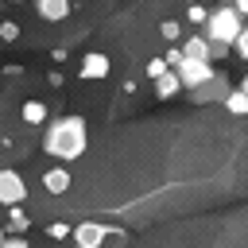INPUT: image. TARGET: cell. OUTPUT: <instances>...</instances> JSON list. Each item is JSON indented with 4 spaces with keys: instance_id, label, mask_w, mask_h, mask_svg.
Here are the masks:
<instances>
[{
    "instance_id": "6da1fadb",
    "label": "cell",
    "mask_w": 248,
    "mask_h": 248,
    "mask_svg": "<svg viewBox=\"0 0 248 248\" xmlns=\"http://www.w3.org/2000/svg\"><path fill=\"white\" fill-rule=\"evenodd\" d=\"M85 143H89V132H85V120H81V116H58V120H50L46 132H43V151L54 155L62 167L74 163V159H81Z\"/></svg>"
},
{
    "instance_id": "7a4b0ae2",
    "label": "cell",
    "mask_w": 248,
    "mask_h": 248,
    "mask_svg": "<svg viewBox=\"0 0 248 248\" xmlns=\"http://www.w3.org/2000/svg\"><path fill=\"white\" fill-rule=\"evenodd\" d=\"M240 31H244V19L232 12V4H229V8H209V19H205V27H202V35H205L209 43H221V46H229V50H232V43H236Z\"/></svg>"
},
{
    "instance_id": "3957f363",
    "label": "cell",
    "mask_w": 248,
    "mask_h": 248,
    "mask_svg": "<svg viewBox=\"0 0 248 248\" xmlns=\"http://www.w3.org/2000/svg\"><path fill=\"white\" fill-rule=\"evenodd\" d=\"M229 93H232V81H229V74H225V70H217V74H213V78H209L205 85L190 89L186 97H190L194 105H209V101H225Z\"/></svg>"
},
{
    "instance_id": "277c9868",
    "label": "cell",
    "mask_w": 248,
    "mask_h": 248,
    "mask_svg": "<svg viewBox=\"0 0 248 248\" xmlns=\"http://www.w3.org/2000/svg\"><path fill=\"white\" fill-rule=\"evenodd\" d=\"M23 198H27V186H23V178H19L16 170L0 167V205H8V209H19V205H23Z\"/></svg>"
},
{
    "instance_id": "5b68a950",
    "label": "cell",
    "mask_w": 248,
    "mask_h": 248,
    "mask_svg": "<svg viewBox=\"0 0 248 248\" xmlns=\"http://www.w3.org/2000/svg\"><path fill=\"white\" fill-rule=\"evenodd\" d=\"M178 50H182V58H186V62H209V66H213V43H209L202 31L186 35V39L178 43Z\"/></svg>"
},
{
    "instance_id": "8992f818",
    "label": "cell",
    "mask_w": 248,
    "mask_h": 248,
    "mask_svg": "<svg viewBox=\"0 0 248 248\" xmlns=\"http://www.w3.org/2000/svg\"><path fill=\"white\" fill-rule=\"evenodd\" d=\"M174 74H178V81H182V89L190 93V89H198V85H205V81H209V78H213L217 70H213L209 62H186V58H182V66H178Z\"/></svg>"
},
{
    "instance_id": "52a82bcc",
    "label": "cell",
    "mask_w": 248,
    "mask_h": 248,
    "mask_svg": "<svg viewBox=\"0 0 248 248\" xmlns=\"http://www.w3.org/2000/svg\"><path fill=\"white\" fill-rule=\"evenodd\" d=\"M108 70H112L108 54H101V50H89V54L81 58V66H78V78H85V81H101V78H108Z\"/></svg>"
},
{
    "instance_id": "ba28073f",
    "label": "cell",
    "mask_w": 248,
    "mask_h": 248,
    "mask_svg": "<svg viewBox=\"0 0 248 248\" xmlns=\"http://www.w3.org/2000/svg\"><path fill=\"white\" fill-rule=\"evenodd\" d=\"M105 236H108V229L97 225V221H81V225L74 229V244H78V248H101Z\"/></svg>"
},
{
    "instance_id": "9c48e42d",
    "label": "cell",
    "mask_w": 248,
    "mask_h": 248,
    "mask_svg": "<svg viewBox=\"0 0 248 248\" xmlns=\"http://www.w3.org/2000/svg\"><path fill=\"white\" fill-rule=\"evenodd\" d=\"M70 182H74V178H70V170H66L62 163H58V167H50V170L43 174V186H46V194H66V190H70Z\"/></svg>"
},
{
    "instance_id": "30bf717a",
    "label": "cell",
    "mask_w": 248,
    "mask_h": 248,
    "mask_svg": "<svg viewBox=\"0 0 248 248\" xmlns=\"http://www.w3.org/2000/svg\"><path fill=\"white\" fill-rule=\"evenodd\" d=\"M35 12H39L43 19H50V23H54V19H66V16H70V0H39V4H35Z\"/></svg>"
},
{
    "instance_id": "8fae6325",
    "label": "cell",
    "mask_w": 248,
    "mask_h": 248,
    "mask_svg": "<svg viewBox=\"0 0 248 248\" xmlns=\"http://www.w3.org/2000/svg\"><path fill=\"white\" fill-rule=\"evenodd\" d=\"M178 93H182V81H178L174 70H167V74L155 81V97H159V101H170V97H178Z\"/></svg>"
},
{
    "instance_id": "7c38bea8",
    "label": "cell",
    "mask_w": 248,
    "mask_h": 248,
    "mask_svg": "<svg viewBox=\"0 0 248 248\" xmlns=\"http://www.w3.org/2000/svg\"><path fill=\"white\" fill-rule=\"evenodd\" d=\"M19 116H23V124H46V105L43 101H23V108H19Z\"/></svg>"
},
{
    "instance_id": "4fadbf2b",
    "label": "cell",
    "mask_w": 248,
    "mask_h": 248,
    "mask_svg": "<svg viewBox=\"0 0 248 248\" xmlns=\"http://www.w3.org/2000/svg\"><path fill=\"white\" fill-rule=\"evenodd\" d=\"M225 108H229L232 116H248V93H244V89H232V93L225 97Z\"/></svg>"
},
{
    "instance_id": "5bb4252c",
    "label": "cell",
    "mask_w": 248,
    "mask_h": 248,
    "mask_svg": "<svg viewBox=\"0 0 248 248\" xmlns=\"http://www.w3.org/2000/svg\"><path fill=\"white\" fill-rule=\"evenodd\" d=\"M159 35H163L170 46H178V39H182V27H178L174 19H163V23H159Z\"/></svg>"
},
{
    "instance_id": "9a60e30c",
    "label": "cell",
    "mask_w": 248,
    "mask_h": 248,
    "mask_svg": "<svg viewBox=\"0 0 248 248\" xmlns=\"http://www.w3.org/2000/svg\"><path fill=\"white\" fill-rule=\"evenodd\" d=\"M8 229H12V232H27V229H31V217H27L23 209H12V213H8Z\"/></svg>"
},
{
    "instance_id": "2e32d148",
    "label": "cell",
    "mask_w": 248,
    "mask_h": 248,
    "mask_svg": "<svg viewBox=\"0 0 248 248\" xmlns=\"http://www.w3.org/2000/svg\"><path fill=\"white\" fill-rule=\"evenodd\" d=\"M143 70H147V78H151V81H159V78H163V74H167L170 66H167V58H151V62H147Z\"/></svg>"
},
{
    "instance_id": "e0dca14e",
    "label": "cell",
    "mask_w": 248,
    "mask_h": 248,
    "mask_svg": "<svg viewBox=\"0 0 248 248\" xmlns=\"http://www.w3.org/2000/svg\"><path fill=\"white\" fill-rule=\"evenodd\" d=\"M186 19H190L194 27H205V19H209V8H202V4H194V8L186 12Z\"/></svg>"
},
{
    "instance_id": "ac0fdd59",
    "label": "cell",
    "mask_w": 248,
    "mask_h": 248,
    "mask_svg": "<svg viewBox=\"0 0 248 248\" xmlns=\"http://www.w3.org/2000/svg\"><path fill=\"white\" fill-rule=\"evenodd\" d=\"M70 232H74V229H70L66 221H54V225H46V236H50V240H66Z\"/></svg>"
},
{
    "instance_id": "d6986e66",
    "label": "cell",
    "mask_w": 248,
    "mask_h": 248,
    "mask_svg": "<svg viewBox=\"0 0 248 248\" xmlns=\"http://www.w3.org/2000/svg\"><path fill=\"white\" fill-rule=\"evenodd\" d=\"M0 39H4V43H16V39H19V23L4 19V23H0Z\"/></svg>"
},
{
    "instance_id": "ffe728a7",
    "label": "cell",
    "mask_w": 248,
    "mask_h": 248,
    "mask_svg": "<svg viewBox=\"0 0 248 248\" xmlns=\"http://www.w3.org/2000/svg\"><path fill=\"white\" fill-rule=\"evenodd\" d=\"M232 50H236V54H240V58L248 62V23H244V31L236 35V43H232Z\"/></svg>"
},
{
    "instance_id": "44dd1931",
    "label": "cell",
    "mask_w": 248,
    "mask_h": 248,
    "mask_svg": "<svg viewBox=\"0 0 248 248\" xmlns=\"http://www.w3.org/2000/svg\"><path fill=\"white\" fill-rule=\"evenodd\" d=\"M167 66H170V70H178V66H182V50H178V46H170V50H167Z\"/></svg>"
},
{
    "instance_id": "7402d4cb",
    "label": "cell",
    "mask_w": 248,
    "mask_h": 248,
    "mask_svg": "<svg viewBox=\"0 0 248 248\" xmlns=\"http://www.w3.org/2000/svg\"><path fill=\"white\" fill-rule=\"evenodd\" d=\"M0 248H31V244H27V240H19V236H8Z\"/></svg>"
},
{
    "instance_id": "603a6c76",
    "label": "cell",
    "mask_w": 248,
    "mask_h": 248,
    "mask_svg": "<svg viewBox=\"0 0 248 248\" xmlns=\"http://www.w3.org/2000/svg\"><path fill=\"white\" fill-rule=\"evenodd\" d=\"M232 12H236V16L244 19V16H248V0H236V4H232Z\"/></svg>"
},
{
    "instance_id": "cb8c5ba5",
    "label": "cell",
    "mask_w": 248,
    "mask_h": 248,
    "mask_svg": "<svg viewBox=\"0 0 248 248\" xmlns=\"http://www.w3.org/2000/svg\"><path fill=\"white\" fill-rule=\"evenodd\" d=\"M4 240H8V229H0V244H4Z\"/></svg>"
},
{
    "instance_id": "d4e9b609",
    "label": "cell",
    "mask_w": 248,
    "mask_h": 248,
    "mask_svg": "<svg viewBox=\"0 0 248 248\" xmlns=\"http://www.w3.org/2000/svg\"><path fill=\"white\" fill-rule=\"evenodd\" d=\"M240 89H244V93H248V74H244V81H240Z\"/></svg>"
}]
</instances>
